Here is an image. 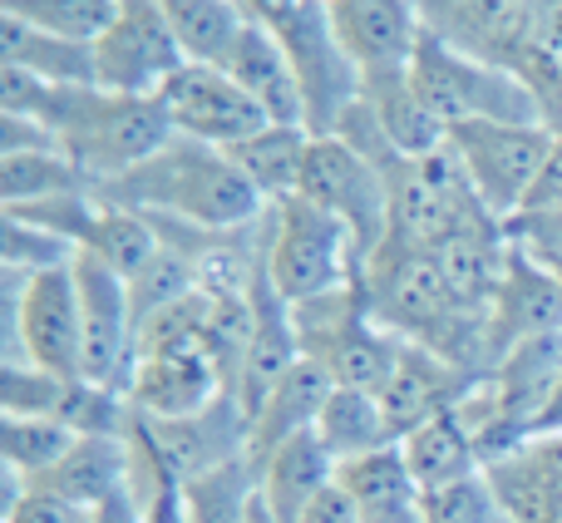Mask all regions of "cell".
Returning <instances> with one entry per match:
<instances>
[{
	"label": "cell",
	"mask_w": 562,
	"mask_h": 523,
	"mask_svg": "<svg viewBox=\"0 0 562 523\" xmlns=\"http://www.w3.org/2000/svg\"><path fill=\"white\" fill-rule=\"evenodd\" d=\"M227 386L223 366L207 346H164V350H144L134 360V376H128V405L134 415L148 420H183L207 410Z\"/></svg>",
	"instance_id": "obj_15"
},
{
	"label": "cell",
	"mask_w": 562,
	"mask_h": 523,
	"mask_svg": "<svg viewBox=\"0 0 562 523\" xmlns=\"http://www.w3.org/2000/svg\"><path fill=\"white\" fill-rule=\"evenodd\" d=\"M538 435H562V386L553 390V400L543 405V415H538V425H533V439Z\"/></svg>",
	"instance_id": "obj_46"
},
{
	"label": "cell",
	"mask_w": 562,
	"mask_h": 523,
	"mask_svg": "<svg viewBox=\"0 0 562 523\" xmlns=\"http://www.w3.org/2000/svg\"><path fill=\"white\" fill-rule=\"evenodd\" d=\"M203 287V271H198V262L188 253H178V247H164L158 243V253L144 262V267L128 277V301H134V321L144 326V321H154L158 311L178 307V301H188L193 291Z\"/></svg>",
	"instance_id": "obj_35"
},
{
	"label": "cell",
	"mask_w": 562,
	"mask_h": 523,
	"mask_svg": "<svg viewBox=\"0 0 562 523\" xmlns=\"http://www.w3.org/2000/svg\"><path fill=\"white\" fill-rule=\"evenodd\" d=\"M75 287H79V321H85V376L99 386L128 390L138 356V321L128 301V277L109 267L104 257L79 253L75 257Z\"/></svg>",
	"instance_id": "obj_13"
},
{
	"label": "cell",
	"mask_w": 562,
	"mask_h": 523,
	"mask_svg": "<svg viewBox=\"0 0 562 523\" xmlns=\"http://www.w3.org/2000/svg\"><path fill=\"white\" fill-rule=\"evenodd\" d=\"M479 386H484V380L469 376V370H459V366H449L445 356L415 346V341H400L395 370L385 376V386H380L375 396H380V405H385L395 439H405L409 430H419L425 420L464 405Z\"/></svg>",
	"instance_id": "obj_17"
},
{
	"label": "cell",
	"mask_w": 562,
	"mask_h": 523,
	"mask_svg": "<svg viewBox=\"0 0 562 523\" xmlns=\"http://www.w3.org/2000/svg\"><path fill=\"white\" fill-rule=\"evenodd\" d=\"M257 469H262L267 514H272L277 523H301L311 514V504H321V499L336 489V469L340 465L330 459V449L321 445L316 430H306V435L277 445L272 455H262L257 459Z\"/></svg>",
	"instance_id": "obj_21"
},
{
	"label": "cell",
	"mask_w": 562,
	"mask_h": 523,
	"mask_svg": "<svg viewBox=\"0 0 562 523\" xmlns=\"http://www.w3.org/2000/svg\"><path fill=\"white\" fill-rule=\"evenodd\" d=\"M69 380L75 376H49L40 366H0V410L5 415H45L55 420L59 400H65Z\"/></svg>",
	"instance_id": "obj_39"
},
{
	"label": "cell",
	"mask_w": 562,
	"mask_h": 523,
	"mask_svg": "<svg viewBox=\"0 0 562 523\" xmlns=\"http://www.w3.org/2000/svg\"><path fill=\"white\" fill-rule=\"evenodd\" d=\"M75 257L79 253L65 243V237H49V233H40V227L20 223V218L0 213V262H5V271H25V277H35V271L69 267Z\"/></svg>",
	"instance_id": "obj_38"
},
{
	"label": "cell",
	"mask_w": 562,
	"mask_h": 523,
	"mask_svg": "<svg viewBox=\"0 0 562 523\" xmlns=\"http://www.w3.org/2000/svg\"><path fill=\"white\" fill-rule=\"evenodd\" d=\"M94 188L65 158L59 148H30V154H0V208L10 203H35V198H59V193H85Z\"/></svg>",
	"instance_id": "obj_32"
},
{
	"label": "cell",
	"mask_w": 562,
	"mask_h": 523,
	"mask_svg": "<svg viewBox=\"0 0 562 523\" xmlns=\"http://www.w3.org/2000/svg\"><path fill=\"white\" fill-rule=\"evenodd\" d=\"M247 523H277V519L267 514V504H262V499H257V509H252V519H247Z\"/></svg>",
	"instance_id": "obj_47"
},
{
	"label": "cell",
	"mask_w": 562,
	"mask_h": 523,
	"mask_svg": "<svg viewBox=\"0 0 562 523\" xmlns=\"http://www.w3.org/2000/svg\"><path fill=\"white\" fill-rule=\"evenodd\" d=\"M518 523H562V435L524 439L514 455L484 465Z\"/></svg>",
	"instance_id": "obj_23"
},
{
	"label": "cell",
	"mask_w": 562,
	"mask_h": 523,
	"mask_svg": "<svg viewBox=\"0 0 562 523\" xmlns=\"http://www.w3.org/2000/svg\"><path fill=\"white\" fill-rule=\"evenodd\" d=\"M301 523H360V514H356V504H350L340 489H330L321 504H311V514Z\"/></svg>",
	"instance_id": "obj_45"
},
{
	"label": "cell",
	"mask_w": 562,
	"mask_h": 523,
	"mask_svg": "<svg viewBox=\"0 0 562 523\" xmlns=\"http://www.w3.org/2000/svg\"><path fill=\"white\" fill-rule=\"evenodd\" d=\"M306 154H311V129L306 124H267V129H257L252 138H243V144L227 148V158L252 178V188L267 198V203H281V198L301 193Z\"/></svg>",
	"instance_id": "obj_29"
},
{
	"label": "cell",
	"mask_w": 562,
	"mask_h": 523,
	"mask_svg": "<svg viewBox=\"0 0 562 523\" xmlns=\"http://www.w3.org/2000/svg\"><path fill=\"white\" fill-rule=\"evenodd\" d=\"M508 243L533 253L548 267H562V203L558 208H538V213H514L508 218Z\"/></svg>",
	"instance_id": "obj_42"
},
{
	"label": "cell",
	"mask_w": 562,
	"mask_h": 523,
	"mask_svg": "<svg viewBox=\"0 0 562 523\" xmlns=\"http://www.w3.org/2000/svg\"><path fill=\"white\" fill-rule=\"evenodd\" d=\"M301 198L321 203L326 213H336L346 223V233L356 237L360 267L390 237V183L346 138L311 134V154H306V168H301Z\"/></svg>",
	"instance_id": "obj_10"
},
{
	"label": "cell",
	"mask_w": 562,
	"mask_h": 523,
	"mask_svg": "<svg viewBox=\"0 0 562 523\" xmlns=\"http://www.w3.org/2000/svg\"><path fill=\"white\" fill-rule=\"evenodd\" d=\"M449 148L464 164L479 203L498 223H508L528 203L538 174H543V158L553 148V129L548 124H484V119H474V124L449 129Z\"/></svg>",
	"instance_id": "obj_9"
},
{
	"label": "cell",
	"mask_w": 562,
	"mask_h": 523,
	"mask_svg": "<svg viewBox=\"0 0 562 523\" xmlns=\"http://www.w3.org/2000/svg\"><path fill=\"white\" fill-rule=\"evenodd\" d=\"M336 489L356 504L360 523H429L425 519V489L409 475L405 449L385 445L375 455L346 459L336 469Z\"/></svg>",
	"instance_id": "obj_20"
},
{
	"label": "cell",
	"mask_w": 562,
	"mask_h": 523,
	"mask_svg": "<svg viewBox=\"0 0 562 523\" xmlns=\"http://www.w3.org/2000/svg\"><path fill=\"white\" fill-rule=\"evenodd\" d=\"M5 523H89L94 509H79L69 499H59L45 485H25V479L5 475Z\"/></svg>",
	"instance_id": "obj_40"
},
{
	"label": "cell",
	"mask_w": 562,
	"mask_h": 523,
	"mask_svg": "<svg viewBox=\"0 0 562 523\" xmlns=\"http://www.w3.org/2000/svg\"><path fill=\"white\" fill-rule=\"evenodd\" d=\"M267 271H272L277 291L301 307L316 301L326 291H340L360 277V253L356 237L346 233L336 213H326L321 203L291 193L272 203V247H267Z\"/></svg>",
	"instance_id": "obj_7"
},
{
	"label": "cell",
	"mask_w": 562,
	"mask_h": 523,
	"mask_svg": "<svg viewBox=\"0 0 562 523\" xmlns=\"http://www.w3.org/2000/svg\"><path fill=\"white\" fill-rule=\"evenodd\" d=\"M223 69L267 109L272 124H306V89H301V75L267 25L252 20V25L243 30V40L233 45V55L223 59Z\"/></svg>",
	"instance_id": "obj_22"
},
{
	"label": "cell",
	"mask_w": 562,
	"mask_h": 523,
	"mask_svg": "<svg viewBox=\"0 0 562 523\" xmlns=\"http://www.w3.org/2000/svg\"><path fill=\"white\" fill-rule=\"evenodd\" d=\"M558 277H562V267H558Z\"/></svg>",
	"instance_id": "obj_48"
},
{
	"label": "cell",
	"mask_w": 562,
	"mask_h": 523,
	"mask_svg": "<svg viewBox=\"0 0 562 523\" xmlns=\"http://www.w3.org/2000/svg\"><path fill=\"white\" fill-rule=\"evenodd\" d=\"M415 5L429 35L514 75L562 15V0H415Z\"/></svg>",
	"instance_id": "obj_8"
},
{
	"label": "cell",
	"mask_w": 562,
	"mask_h": 523,
	"mask_svg": "<svg viewBox=\"0 0 562 523\" xmlns=\"http://www.w3.org/2000/svg\"><path fill=\"white\" fill-rule=\"evenodd\" d=\"M296 360H301L296 311H291V301L277 291L272 271H267V262H262V271L252 277V341H247L243 370H237V386H233L247 415L272 396L277 380L286 376Z\"/></svg>",
	"instance_id": "obj_18"
},
{
	"label": "cell",
	"mask_w": 562,
	"mask_h": 523,
	"mask_svg": "<svg viewBox=\"0 0 562 523\" xmlns=\"http://www.w3.org/2000/svg\"><path fill=\"white\" fill-rule=\"evenodd\" d=\"M40 366L49 376H85L75 262L55 271H5V366Z\"/></svg>",
	"instance_id": "obj_6"
},
{
	"label": "cell",
	"mask_w": 562,
	"mask_h": 523,
	"mask_svg": "<svg viewBox=\"0 0 562 523\" xmlns=\"http://www.w3.org/2000/svg\"><path fill=\"white\" fill-rule=\"evenodd\" d=\"M0 65L25 69L45 85H99L94 75V45L45 35L15 15H0Z\"/></svg>",
	"instance_id": "obj_28"
},
{
	"label": "cell",
	"mask_w": 562,
	"mask_h": 523,
	"mask_svg": "<svg viewBox=\"0 0 562 523\" xmlns=\"http://www.w3.org/2000/svg\"><path fill=\"white\" fill-rule=\"evenodd\" d=\"M330 30H336L346 59L360 69V79L409 69L415 45L425 35L415 0H326Z\"/></svg>",
	"instance_id": "obj_16"
},
{
	"label": "cell",
	"mask_w": 562,
	"mask_h": 523,
	"mask_svg": "<svg viewBox=\"0 0 562 523\" xmlns=\"http://www.w3.org/2000/svg\"><path fill=\"white\" fill-rule=\"evenodd\" d=\"M79 253H94V257H104L109 267L124 271V277H134V271L158 253V233H154V223H148L144 213L119 208V203H104V198H99L94 233H89V243L79 247Z\"/></svg>",
	"instance_id": "obj_36"
},
{
	"label": "cell",
	"mask_w": 562,
	"mask_h": 523,
	"mask_svg": "<svg viewBox=\"0 0 562 523\" xmlns=\"http://www.w3.org/2000/svg\"><path fill=\"white\" fill-rule=\"evenodd\" d=\"M330 390H336L330 370L321 366V360L301 356L296 366L277 380L272 396L252 410V455L262 459V455H272L277 445H286V439L316 430V420H321V410H326Z\"/></svg>",
	"instance_id": "obj_25"
},
{
	"label": "cell",
	"mask_w": 562,
	"mask_h": 523,
	"mask_svg": "<svg viewBox=\"0 0 562 523\" xmlns=\"http://www.w3.org/2000/svg\"><path fill=\"white\" fill-rule=\"evenodd\" d=\"M99 198L134 208V213L207 227V233H237V227H252L272 213V203L227 158V148L198 144L188 134H173L154 158H144L124 178L104 183Z\"/></svg>",
	"instance_id": "obj_2"
},
{
	"label": "cell",
	"mask_w": 562,
	"mask_h": 523,
	"mask_svg": "<svg viewBox=\"0 0 562 523\" xmlns=\"http://www.w3.org/2000/svg\"><path fill=\"white\" fill-rule=\"evenodd\" d=\"M138 449L164 469L168 479L188 485L198 475H213V469L233 465V459L252 455V415L243 410L237 390H223L207 410L183 420H148L134 415V430H128Z\"/></svg>",
	"instance_id": "obj_11"
},
{
	"label": "cell",
	"mask_w": 562,
	"mask_h": 523,
	"mask_svg": "<svg viewBox=\"0 0 562 523\" xmlns=\"http://www.w3.org/2000/svg\"><path fill=\"white\" fill-rule=\"evenodd\" d=\"M425 519L429 523H518L488 469L425 494Z\"/></svg>",
	"instance_id": "obj_37"
},
{
	"label": "cell",
	"mask_w": 562,
	"mask_h": 523,
	"mask_svg": "<svg viewBox=\"0 0 562 523\" xmlns=\"http://www.w3.org/2000/svg\"><path fill=\"white\" fill-rule=\"evenodd\" d=\"M360 99L370 104V114L380 119L385 138H390V144H395L405 158L435 154V148L449 144V129L439 124V119L425 109V99L415 94V85H409V69L360 79Z\"/></svg>",
	"instance_id": "obj_27"
},
{
	"label": "cell",
	"mask_w": 562,
	"mask_h": 523,
	"mask_svg": "<svg viewBox=\"0 0 562 523\" xmlns=\"http://www.w3.org/2000/svg\"><path fill=\"white\" fill-rule=\"evenodd\" d=\"M257 25H267L291 55L306 89V129L336 134L340 114L360 99V69L346 59L336 30H330L326 0H247Z\"/></svg>",
	"instance_id": "obj_4"
},
{
	"label": "cell",
	"mask_w": 562,
	"mask_h": 523,
	"mask_svg": "<svg viewBox=\"0 0 562 523\" xmlns=\"http://www.w3.org/2000/svg\"><path fill=\"white\" fill-rule=\"evenodd\" d=\"M548 331H562V277H558V267H548L533 253L514 247L508 253L504 287L494 297L498 356H508L514 346H524L533 336H548Z\"/></svg>",
	"instance_id": "obj_19"
},
{
	"label": "cell",
	"mask_w": 562,
	"mask_h": 523,
	"mask_svg": "<svg viewBox=\"0 0 562 523\" xmlns=\"http://www.w3.org/2000/svg\"><path fill=\"white\" fill-rule=\"evenodd\" d=\"M75 430L45 415H5L0 420V449H5V475L40 479L75 449Z\"/></svg>",
	"instance_id": "obj_33"
},
{
	"label": "cell",
	"mask_w": 562,
	"mask_h": 523,
	"mask_svg": "<svg viewBox=\"0 0 562 523\" xmlns=\"http://www.w3.org/2000/svg\"><path fill=\"white\" fill-rule=\"evenodd\" d=\"M128 445H134V439H128ZM134 485H138V494H144V523H188L183 485L168 479L138 445H134Z\"/></svg>",
	"instance_id": "obj_41"
},
{
	"label": "cell",
	"mask_w": 562,
	"mask_h": 523,
	"mask_svg": "<svg viewBox=\"0 0 562 523\" xmlns=\"http://www.w3.org/2000/svg\"><path fill=\"white\" fill-rule=\"evenodd\" d=\"M400 449H405V465H409V475L419 479L425 494H435V489H445V485H459V479L484 469L479 439H474V430H469V420L459 415V405L425 420L419 430H409V435L400 439Z\"/></svg>",
	"instance_id": "obj_26"
},
{
	"label": "cell",
	"mask_w": 562,
	"mask_h": 523,
	"mask_svg": "<svg viewBox=\"0 0 562 523\" xmlns=\"http://www.w3.org/2000/svg\"><path fill=\"white\" fill-rule=\"evenodd\" d=\"M89 523H144V494H138L134 479H128L114 499H104V504L89 514Z\"/></svg>",
	"instance_id": "obj_44"
},
{
	"label": "cell",
	"mask_w": 562,
	"mask_h": 523,
	"mask_svg": "<svg viewBox=\"0 0 562 523\" xmlns=\"http://www.w3.org/2000/svg\"><path fill=\"white\" fill-rule=\"evenodd\" d=\"M158 99H164L178 134L198 138V144H213V148H233L243 138H252L257 129L272 124L267 109L223 65H183L158 89Z\"/></svg>",
	"instance_id": "obj_14"
},
{
	"label": "cell",
	"mask_w": 562,
	"mask_h": 523,
	"mask_svg": "<svg viewBox=\"0 0 562 523\" xmlns=\"http://www.w3.org/2000/svg\"><path fill=\"white\" fill-rule=\"evenodd\" d=\"M291 311H296L301 356L321 360L336 386H360V390L385 386V376L395 370L400 356V336L380 326L360 277L350 287L326 291L316 301H301Z\"/></svg>",
	"instance_id": "obj_5"
},
{
	"label": "cell",
	"mask_w": 562,
	"mask_h": 523,
	"mask_svg": "<svg viewBox=\"0 0 562 523\" xmlns=\"http://www.w3.org/2000/svg\"><path fill=\"white\" fill-rule=\"evenodd\" d=\"M409 85L445 129L474 124V119H484V124H543L533 89L514 69L464 55L429 30L419 35L415 59H409Z\"/></svg>",
	"instance_id": "obj_3"
},
{
	"label": "cell",
	"mask_w": 562,
	"mask_h": 523,
	"mask_svg": "<svg viewBox=\"0 0 562 523\" xmlns=\"http://www.w3.org/2000/svg\"><path fill=\"white\" fill-rule=\"evenodd\" d=\"M316 435H321V445L330 449L336 465L360 459V455H375V449H385V445H400L380 396L375 390H360V386L330 390L326 410H321V420H316Z\"/></svg>",
	"instance_id": "obj_30"
},
{
	"label": "cell",
	"mask_w": 562,
	"mask_h": 523,
	"mask_svg": "<svg viewBox=\"0 0 562 523\" xmlns=\"http://www.w3.org/2000/svg\"><path fill=\"white\" fill-rule=\"evenodd\" d=\"M0 114H25L55 134L59 154L94 183V193L178 134L164 99L114 94L99 85H45L25 69L0 65Z\"/></svg>",
	"instance_id": "obj_1"
},
{
	"label": "cell",
	"mask_w": 562,
	"mask_h": 523,
	"mask_svg": "<svg viewBox=\"0 0 562 523\" xmlns=\"http://www.w3.org/2000/svg\"><path fill=\"white\" fill-rule=\"evenodd\" d=\"M134 479V445L128 435H79L75 449L59 459L49 475L25 479V485H45L59 499L79 509H99L104 499H114L119 489Z\"/></svg>",
	"instance_id": "obj_24"
},
{
	"label": "cell",
	"mask_w": 562,
	"mask_h": 523,
	"mask_svg": "<svg viewBox=\"0 0 562 523\" xmlns=\"http://www.w3.org/2000/svg\"><path fill=\"white\" fill-rule=\"evenodd\" d=\"M119 5L124 0H0V15H15L45 35L75 40V45H99V35L114 25Z\"/></svg>",
	"instance_id": "obj_34"
},
{
	"label": "cell",
	"mask_w": 562,
	"mask_h": 523,
	"mask_svg": "<svg viewBox=\"0 0 562 523\" xmlns=\"http://www.w3.org/2000/svg\"><path fill=\"white\" fill-rule=\"evenodd\" d=\"M562 203V129L553 134V148H548L543 158V174H538L533 193H528V203L518 208V213H538V208H558Z\"/></svg>",
	"instance_id": "obj_43"
},
{
	"label": "cell",
	"mask_w": 562,
	"mask_h": 523,
	"mask_svg": "<svg viewBox=\"0 0 562 523\" xmlns=\"http://www.w3.org/2000/svg\"><path fill=\"white\" fill-rule=\"evenodd\" d=\"M183 65L188 55L164 15V0H124L114 25L94 45L99 89H114V94L154 99Z\"/></svg>",
	"instance_id": "obj_12"
},
{
	"label": "cell",
	"mask_w": 562,
	"mask_h": 523,
	"mask_svg": "<svg viewBox=\"0 0 562 523\" xmlns=\"http://www.w3.org/2000/svg\"><path fill=\"white\" fill-rule=\"evenodd\" d=\"M164 15L188 65H223L243 30L252 25V10L243 0H164Z\"/></svg>",
	"instance_id": "obj_31"
}]
</instances>
